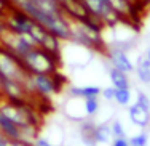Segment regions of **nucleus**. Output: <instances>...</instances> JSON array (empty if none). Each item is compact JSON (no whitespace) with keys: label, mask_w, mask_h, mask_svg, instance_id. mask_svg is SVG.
Masks as SVG:
<instances>
[{"label":"nucleus","mask_w":150,"mask_h":146,"mask_svg":"<svg viewBox=\"0 0 150 146\" xmlns=\"http://www.w3.org/2000/svg\"><path fill=\"white\" fill-rule=\"evenodd\" d=\"M102 26L96 19H88V21H72L70 26V42L86 48H99L102 45Z\"/></svg>","instance_id":"1"},{"label":"nucleus","mask_w":150,"mask_h":146,"mask_svg":"<svg viewBox=\"0 0 150 146\" xmlns=\"http://www.w3.org/2000/svg\"><path fill=\"white\" fill-rule=\"evenodd\" d=\"M21 63L30 74H56L59 69V58L50 55L40 47H34L21 58Z\"/></svg>","instance_id":"2"},{"label":"nucleus","mask_w":150,"mask_h":146,"mask_svg":"<svg viewBox=\"0 0 150 146\" xmlns=\"http://www.w3.org/2000/svg\"><path fill=\"white\" fill-rule=\"evenodd\" d=\"M0 112L3 116H6L10 120L19 125L21 129H27V127L37 125L38 127V119L37 114L34 112V109L30 108L27 103H15L8 101L5 98H0Z\"/></svg>","instance_id":"3"},{"label":"nucleus","mask_w":150,"mask_h":146,"mask_svg":"<svg viewBox=\"0 0 150 146\" xmlns=\"http://www.w3.org/2000/svg\"><path fill=\"white\" fill-rule=\"evenodd\" d=\"M59 74H30L27 77L24 88L30 97H42V98H51L59 92L61 85L58 82Z\"/></svg>","instance_id":"4"},{"label":"nucleus","mask_w":150,"mask_h":146,"mask_svg":"<svg viewBox=\"0 0 150 146\" xmlns=\"http://www.w3.org/2000/svg\"><path fill=\"white\" fill-rule=\"evenodd\" d=\"M93 19L99 21L104 27H113L123 21L118 13L112 8L109 0H81Z\"/></svg>","instance_id":"5"},{"label":"nucleus","mask_w":150,"mask_h":146,"mask_svg":"<svg viewBox=\"0 0 150 146\" xmlns=\"http://www.w3.org/2000/svg\"><path fill=\"white\" fill-rule=\"evenodd\" d=\"M0 76L3 79L16 80L24 85L29 77V72L23 66L19 58H16L13 53H10L3 47H0Z\"/></svg>","instance_id":"6"},{"label":"nucleus","mask_w":150,"mask_h":146,"mask_svg":"<svg viewBox=\"0 0 150 146\" xmlns=\"http://www.w3.org/2000/svg\"><path fill=\"white\" fill-rule=\"evenodd\" d=\"M0 47H3L5 50H8L10 53L16 56V58H23L26 53H29L35 45V42L32 40L29 35L26 34H18L13 32V31H6L5 34L0 37Z\"/></svg>","instance_id":"7"},{"label":"nucleus","mask_w":150,"mask_h":146,"mask_svg":"<svg viewBox=\"0 0 150 146\" xmlns=\"http://www.w3.org/2000/svg\"><path fill=\"white\" fill-rule=\"evenodd\" d=\"M2 97L8 101H15V103H27L30 98V95L27 93V90L24 88L23 84L16 80H10V79H3L2 85Z\"/></svg>","instance_id":"8"},{"label":"nucleus","mask_w":150,"mask_h":146,"mask_svg":"<svg viewBox=\"0 0 150 146\" xmlns=\"http://www.w3.org/2000/svg\"><path fill=\"white\" fill-rule=\"evenodd\" d=\"M107 59H109L110 66L117 67V69L123 71V72H126V74L134 72V63L131 61L128 52H125V50L110 47L109 52H107Z\"/></svg>","instance_id":"9"},{"label":"nucleus","mask_w":150,"mask_h":146,"mask_svg":"<svg viewBox=\"0 0 150 146\" xmlns=\"http://www.w3.org/2000/svg\"><path fill=\"white\" fill-rule=\"evenodd\" d=\"M64 15L69 18L70 21H88L91 19L88 10L85 8V5L81 3V0H66L61 5Z\"/></svg>","instance_id":"10"},{"label":"nucleus","mask_w":150,"mask_h":146,"mask_svg":"<svg viewBox=\"0 0 150 146\" xmlns=\"http://www.w3.org/2000/svg\"><path fill=\"white\" fill-rule=\"evenodd\" d=\"M128 117L139 129H145L150 125V111L139 106L137 103H133V104L128 106Z\"/></svg>","instance_id":"11"},{"label":"nucleus","mask_w":150,"mask_h":146,"mask_svg":"<svg viewBox=\"0 0 150 146\" xmlns=\"http://www.w3.org/2000/svg\"><path fill=\"white\" fill-rule=\"evenodd\" d=\"M0 132L10 140H23V129L0 112Z\"/></svg>","instance_id":"12"},{"label":"nucleus","mask_w":150,"mask_h":146,"mask_svg":"<svg viewBox=\"0 0 150 146\" xmlns=\"http://www.w3.org/2000/svg\"><path fill=\"white\" fill-rule=\"evenodd\" d=\"M107 74H109L110 85L113 88H131V82H129V77H128L126 72H123V71L117 69L113 66H109Z\"/></svg>","instance_id":"13"},{"label":"nucleus","mask_w":150,"mask_h":146,"mask_svg":"<svg viewBox=\"0 0 150 146\" xmlns=\"http://www.w3.org/2000/svg\"><path fill=\"white\" fill-rule=\"evenodd\" d=\"M134 72L137 76L139 82H142L145 85H150V59L145 55L137 56L136 64H134Z\"/></svg>","instance_id":"14"},{"label":"nucleus","mask_w":150,"mask_h":146,"mask_svg":"<svg viewBox=\"0 0 150 146\" xmlns=\"http://www.w3.org/2000/svg\"><path fill=\"white\" fill-rule=\"evenodd\" d=\"M102 92L101 87L98 85H81V87H70L69 93L70 97H77V98H93V97H99Z\"/></svg>","instance_id":"15"},{"label":"nucleus","mask_w":150,"mask_h":146,"mask_svg":"<svg viewBox=\"0 0 150 146\" xmlns=\"http://www.w3.org/2000/svg\"><path fill=\"white\" fill-rule=\"evenodd\" d=\"M94 129L96 124L93 120H81L80 125V138L83 141V145L86 146H96V140H94Z\"/></svg>","instance_id":"16"},{"label":"nucleus","mask_w":150,"mask_h":146,"mask_svg":"<svg viewBox=\"0 0 150 146\" xmlns=\"http://www.w3.org/2000/svg\"><path fill=\"white\" fill-rule=\"evenodd\" d=\"M94 140L96 145H109L113 140V133L110 124H96L94 129Z\"/></svg>","instance_id":"17"},{"label":"nucleus","mask_w":150,"mask_h":146,"mask_svg":"<svg viewBox=\"0 0 150 146\" xmlns=\"http://www.w3.org/2000/svg\"><path fill=\"white\" fill-rule=\"evenodd\" d=\"M133 95H131V88H115V97L113 101L120 106H129Z\"/></svg>","instance_id":"18"},{"label":"nucleus","mask_w":150,"mask_h":146,"mask_svg":"<svg viewBox=\"0 0 150 146\" xmlns=\"http://www.w3.org/2000/svg\"><path fill=\"white\" fill-rule=\"evenodd\" d=\"M85 99V112L86 117H94L99 112V97H93V98H83Z\"/></svg>","instance_id":"19"},{"label":"nucleus","mask_w":150,"mask_h":146,"mask_svg":"<svg viewBox=\"0 0 150 146\" xmlns=\"http://www.w3.org/2000/svg\"><path fill=\"white\" fill-rule=\"evenodd\" d=\"M129 146H147L149 143V135L145 132H139V133L133 135L131 138H128Z\"/></svg>","instance_id":"20"},{"label":"nucleus","mask_w":150,"mask_h":146,"mask_svg":"<svg viewBox=\"0 0 150 146\" xmlns=\"http://www.w3.org/2000/svg\"><path fill=\"white\" fill-rule=\"evenodd\" d=\"M110 129H112L113 138H121V137H126V132H125V127L120 120H112L110 122Z\"/></svg>","instance_id":"21"},{"label":"nucleus","mask_w":150,"mask_h":146,"mask_svg":"<svg viewBox=\"0 0 150 146\" xmlns=\"http://www.w3.org/2000/svg\"><path fill=\"white\" fill-rule=\"evenodd\" d=\"M134 103H137L139 106H142L144 109H149L150 111V97L145 92H137L136 93V101Z\"/></svg>","instance_id":"22"},{"label":"nucleus","mask_w":150,"mask_h":146,"mask_svg":"<svg viewBox=\"0 0 150 146\" xmlns=\"http://www.w3.org/2000/svg\"><path fill=\"white\" fill-rule=\"evenodd\" d=\"M101 97L105 99V101H113V97H115V88L112 87V85H109V87L102 88L101 92Z\"/></svg>","instance_id":"23"},{"label":"nucleus","mask_w":150,"mask_h":146,"mask_svg":"<svg viewBox=\"0 0 150 146\" xmlns=\"http://www.w3.org/2000/svg\"><path fill=\"white\" fill-rule=\"evenodd\" d=\"M32 146H54L51 143V141L48 140V138H45V137H38L37 140L32 143Z\"/></svg>","instance_id":"24"},{"label":"nucleus","mask_w":150,"mask_h":146,"mask_svg":"<svg viewBox=\"0 0 150 146\" xmlns=\"http://www.w3.org/2000/svg\"><path fill=\"white\" fill-rule=\"evenodd\" d=\"M112 146H129V141H128L126 137L113 138V140H112Z\"/></svg>","instance_id":"25"},{"label":"nucleus","mask_w":150,"mask_h":146,"mask_svg":"<svg viewBox=\"0 0 150 146\" xmlns=\"http://www.w3.org/2000/svg\"><path fill=\"white\" fill-rule=\"evenodd\" d=\"M6 146H32V143H27L23 140H8Z\"/></svg>","instance_id":"26"},{"label":"nucleus","mask_w":150,"mask_h":146,"mask_svg":"<svg viewBox=\"0 0 150 146\" xmlns=\"http://www.w3.org/2000/svg\"><path fill=\"white\" fill-rule=\"evenodd\" d=\"M8 31V24H6V19L5 16H0V37Z\"/></svg>","instance_id":"27"},{"label":"nucleus","mask_w":150,"mask_h":146,"mask_svg":"<svg viewBox=\"0 0 150 146\" xmlns=\"http://www.w3.org/2000/svg\"><path fill=\"white\" fill-rule=\"evenodd\" d=\"M8 140H10V138H6L5 135H3L2 132H0V146H6V143H8Z\"/></svg>","instance_id":"28"},{"label":"nucleus","mask_w":150,"mask_h":146,"mask_svg":"<svg viewBox=\"0 0 150 146\" xmlns=\"http://www.w3.org/2000/svg\"><path fill=\"white\" fill-rule=\"evenodd\" d=\"M144 55H145V56H147V58L150 59V45L147 47V50H145V53H144Z\"/></svg>","instance_id":"29"},{"label":"nucleus","mask_w":150,"mask_h":146,"mask_svg":"<svg viewBox=\"0 0 150 146\" xmlns=\"http://www.w3.org/2000/svg\"><path fill=\"white\" fill-rule=\"evenodd\" d=\"M2 85H3V77L0 76V98H2Z\"/></svg>","instance_id":"30"}]
</instances>
